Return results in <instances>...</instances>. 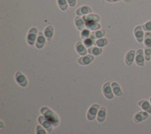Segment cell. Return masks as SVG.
I'll return each mask as SVG.
<instances>
[{"label": "cell", "mask_w": 151, "mask_h": 134, "mask_svg": "<svg viewBox=\"0 0 151 134\" xmlns=\"http://www.w3.org/2000/svg\"><path fill=\"white\" fill-rule=\"evenodd\" d=\"M40 111L45 118L49 120L54 126H57L58 125L59 119L57 115L49 108L47 107H42Z\"/></svg>", "instance_id": "6da1fadb"}, {"label": "cell", "mask_w": 151, "mask_h": 134, "mask_svg": "<svg viewBox=\"0 0 151 134\" xmlns=\"http://www.w3.org/2000/svg\"><path fill=\"white\" fill-rule=\"evenodd\" d=\"M37 34H38V31L37 29L35 27H32L31 28L27 35V40L28 43L32 46L34 45L35 41L37 40Z\"/></svg>", "instance_id": "7a4b0ae2"}, {"label": "cell", "mask_w": 151, "mask_h": 134, "mask_svg": "<svg viewBox=\"0 0 151 134\" xmlns=\"http://www.w3.org/2000/svg\"><path fill=\"white\" fill-rule=\"evenodd\" d=\"M100 107V105L98 104H94L90 106L87 112V117L89 120H93L97 113V110Z\"/></svg>", "instance_id": "3957f363"}, {"label": "cell", "mask_w": 151, "mask_h": 134, "mask_svg": "<svg viewBox=\"0 0 151 134\" xmlns=\"http://www.w3.org/2000/svg\"><path fill=\"white\" fill-rule=\"evenodd\" d=\"M38 122L41 125H42L43 127H44L45 128V129L48 132H50L52 130L53 125L49 120H48L44 116H39L38 117Z\"/></svg>", "instance_id": "277c9868"}, {"label": "cell", "mask_w": 151, "mask_h": 134, "mask_svg": "<svg viewBox=\"0 0 151 134\" xmlns=\"http://www.w3.org/2000/svg\"><path fill=\"white\" fill-rule=\"evenodd\" d=\"M82 18L85 23L98 22L100 19V16L98 15L94 14H90L85 15Z\"/></svg>", "instance_id": "5b68a950"}, {"label": "cell", "mask_w": 151, "mask_h": 134, "mask_svg": "<svg viewBox=\"0 0 151 134\" xmlns=\"http://www.w3.org/2000/svg\"><path fill=\"white\" fill-rule=\"evenodd\" d=\"M144 52L143 51L142 49H139L136 54L135 57V62L136 63L140 66H143L145 65L144 63Z\"/></svg>", "instance_id": "8992f818"}, {"label": "cell", "mask_w": 151, "mask_h": 134, "mask_svg": "<svg viewBox=\"0 0 151 134\" xmlns=\"http://www.w3.org/2000/svg\"><path fill=\"white\" fill-rule=\"evenodd\" d=\"M134 36L139 42H142L144 39V33L142 26H137L134 29Z\"/></svg>", "instance_id": "52a82bcc"}, {"label": "cell", "mask_w": 151, "mask_h": 134, "mask_svg": "<svg viewBox=\"0 0 151 134\" xmlns=\"http://www.w3.org/2000/svg\"><path fill=\"white\" fill-rule=\"evenodd\" d=\"M15 79L17 82L22 87L27 85V80L25 76L19 71H18L15 74Z\"/></svg>", "instance_id": "ba28073f"}, {"label": "cell", "mask_w": 151, "mask_h": 134, "mask_svg": "<svg viewBox=\"0 0 151 134\" xmlns=\"http://www.w3.org/2000/svg\"><path fill=\"white\" fill-rule=\"evenodd\" d=\"M45 36L44 35V34L41 32H38V37L37 38L36 40V43H35V46L38 49H41L42 48L45 43Z\"/></svg>", "instance_id": "9c48e42d"}, {"label": "cell", "mask_w": 151, "mask_h": 134, "mask_svg": "<svg viewBox=\"0 0 151 134\" xmlns=\"http://www.w3.org/2000/svg\"><path fill=\"white\" fill-rule=\"evenodd\" d=\"M103 92L107 99H112L113 98V93L111 91L110 87V83L109 82H106L103 86Z\"/></svg>", "instance_id": "30bf717a"}, {"label": "cell", "mask_w": 151, "mask_h": 134, "mask_svg": "<svg viewBox=\"0 0 151 134\" xmlns=\"http://www.w3.org/2000/svg\"><path fill=\"white\" fill-rule=\"evenodd\" d=\"M149 115L147 112L144 111L139 112L137 113H136L134 116L133 120L135 123H139L140 122L144 120H145L147 117Z\"/></svg>", "instance_id": "8fae6325"}, {"label": "cell", "mask_w": 151, "mask_h": 134, "mask_svg": "<svg viewBox=\"0 0 151 134\" xmlns=\"http://www.w3.org/2000/svg\"><path fill=\"white\" fill-rule=\"evenodd\" d=\"M94 59V56L91 55H86L82 57H80L78 59V62L80 65H86L91 63Z\"/></svg>", "instance_id": "7c38bea8"}, {"label": "cell", "mask_w": 151, "mask_h": 134, "mask_svg": "<svg viewBox=\"0 0 151 134\" xmlns=\"http://www.w3.org/2000/svg\"><path fill=\"white\" fill-rule=\"evenodd\" d=\"M92 10L88 6H82L77 8L76 11V14L78 16H81L83 15H87L91 14Z\"/></svg>", "instance_id": "4fadbf2b"}, {"label": "cell", "mask_w": 151, "mask_h": 134, "mask_svg": "<svg viewBox=\"0 0 151 134\" xmlns=\"http://www.w3.org/2000/svg\"><path fill=\"white\" fill-rule=\"evenodd\" d=\"M135 56V51L134 50H130L127 52L125 56V62L127 65L130 66L133 63Z\"/></svg>", "instance_id": "5bb4252c"}, {"label": "cell", "mask_w": 151, "mask_h": 134, "mask_svg": "<svg viewBox=\"0 0 151 134\" xmlns=\"http://www.w3.org/2000/svg\"><path fill=\"white\" fill-rule=\"evenodd\" d=\"M74 24L76 28L79 31H83L85 28V22L80 16H77L74 19Z\"/></svg>", "instance_id": "9a60e30c"}, {"label": "cell", "mask_w": 151, "mask_h": 134, "mask_svg": "<svg viewBox=\"0 0 151 134\" xmlns=\"http://www.w3.org/2000/svg\"><path fill=\"white\" fill-rule=\"evenodd\" d=\"M138 105L140 106L143 110L146 111L149 113H151V105L147 100H142L138 102Z\"/></svg>", "instance_id": "2e32d148"}, {"label": "cell", "mask_w": 151, "mask_h": 134, "mask_svg": "<svg viewBox=\"0 0 151 134\" xmlns=\"http://www.w3.org/2000/svg\"><path fill=\"white\" fill-rule=\"evenodd\" d=\"M77 52L81 55H85L87 53V50L85 46L80 41H78L75 46Z\"/></svg>", "instance_id": "e0dca14e"}, {"label": "cell", "mask_w": 151, "mask_h": 134, "mask_svg": "<svg viewBox=\"0 0 151 134\" xmlns=\"http://www.w3.org/2000/svg\"><path fill=\"white\" fill-rule=\"evenodd\" d=\"M105 34H106V31L104 29L94 31L91 33L90 38H91L93 39H96L98 38L100 39L103 37L105 35Z\"/></svg>", "instance_id": "ac0fdd59"}, {"label": "cell", "mask_w": 151, "mask_h": 134, "mask_svg": "<svg viewBox=\"0 0 151 134\" xmlns=\"http://www.w3.org/2000/svg\"><path fill=\"white\" fill-rule=\"evenodd\" d=\"M54 34V28L52 26H48L44 30V35L48 41H51Z\"/></svg>", "instance_id": "d6986e66"}, {"label": "cell", "mask_w": 151, "mask_h": 134, "mask_svg": "<svg viewBox=\"0 0 151 134\" xmlns=\"http://www.w3.org/2000/svg\"><path fill=\"white\" fill-rule=\"evenodd\" d=\"M85 26L90 31H97L101 28V25L97 22L85 23Z\"/></svg>", "instance_id": "ffe728a7"}, {"label": "cell", "mask_w": 151, "mask_h": 134, "mask_svg": "<svg viewBox=\"0 0 151 134\" xmlns=\"http://www.w3.org/2000/svg\"><path fill=\"white\" fill-rule=\"evenodd\" d=\"M88 52L93 55L97 56L102 52V48L96 46H91L88 49Z\"/></svg>", "instance_id": "44dd1931"}, {"label": "cell", "mask_w": 151, "mask_h": 134, "mask_svg": "<svg viewBox=\"0 0 151 134\" xmlns=\"http://www.w3.org/2000/svg\"><path fill=\"white\" fill-rule=\"evenodd\" d=\"M106 117V108L104 107H101L99 110L97 115V120L100 122H102L105 119Z\"/></svg>", "instance_id": "7402d4cb"}, {"label": "cell", "mask_w": 151, "mask_h": 134, "mask_svg": "<svg viewBox=\"0 0 151 134\" xmlns=\"http://www.w3.org/2000/svg\"><path fill=\"white\" fill-rule=\"evenodd\" d=\"M111 88L113 93L116 96H120L122 95V92L120 88V86L116 82H113L111 83Z\"/></svg>", "instance_id": "603a6c76"}, {"label": "cell", "mask_w": 151, "mask_h": 134, "mask_svg": "<svg viewBox=\"0 0 151 134\" xmlns=\"http://www.w3.org/2000/svg\"><path fill=\"white\" fill-rule=\"evenodd\" d=\"M144 44L147 47H151V32H147L144 36Z\"/></svg>", "instance_id": "cb8c5ba5"}, {"label": "cell", "mask_w": 151, "mask_h": 134, "mask_svg": "<svg viewBox=\"0 0 151 134\" xmlns=\"http://www.w3.org/2000/svg\"><path fill=\"white\" fill-rule=\"evenodd\" d=\"M108 41H107V39L106 38H100L96 41H95V42H94V45L95 46H99L100 48H101L103 46H104L105 45H107Z\"/></svg>", "instance_id": "d4e9b609"}, {"label": "cell", "mask_w": 151, "mask_h": 134, "mask_svg": "<svg viewBox=\"0 0 151 134\" xmlns=\"http://www.w3.org/2000/svg\"><path fill=\"white\" fill-rule=\"evenodd\" d=\"M57 2L61 10L65 11L68 8V4L67 0H57Z\"/></svg>", "instance_id": "484cf974"}, {"label": "cell", "mask_w": 151, "mask_h": 134, "mask_svg": "<svg viewBox=\"0 0 151 134\" xmlns=\"http://www.w3.org/2000/svg\"><path fill=\"white\" fill-rule=\"evenodd\" d=\"M95 42V39H92L91 38H88L84 40H83V43L85 47L86 48H90L93 45H94Z\"/></svg>", "instance_id": "4316f807"}, {"label": "cell", "mask_w": 151, "mask_h": 134, "mask_svg": "<svg viewBox=\"0 0 151 134\" xmlns=\"http://www.w3.org/2000/svg\"><path fill=\"white\" fill-rule=\"evenodd\" d=\"M145 59L146 61H149L151 59V47L145 46L144 49Z\"/></svg>", "instance_id": "83f0119b"}, {"label": "cell", "mask_w": 151, "mask_h": 134, "mask_svg": "<svg viewBox=\"0 0 151 134\" xmlns=\"http://www.w3.org/2000/svg\"><path fill=\"white\" fill-rule=\"evenodd\" d=\"M91 35L90 31L87 28L84 29L83 31H81V38L82 39L84 40L88 38H89L90 35Z\"/></svg>", "instance_id": "f1b7e54d"}, {"label": "cell", "mask_w": 151, "mask_h": 134, "mask_svg": "<svg viewBox=\"0 0 151 134\" xmlns=\"http://www.w3.org/2000/svg\"><path fill=\"white\" fill-rule=\"evenodd\" d=\"M142 27L143 29H144L145 31H147V32L151 31V20L146 22L145 24L142 25Z\"/></svg>", "instance_id": "f546056e"}, {"label": "cell", "mask_w": 151, "mask_h": 134, "mask_svg": "<svg viewBox=\"0 0 151 134\" xmlns=\"http://www.w3.org/2000/svg\"><path fill=\"white\" fill-rule=\"evenodd\" d=\"M36 132L37 134H46L45 130L40 125H38L37 126L36 128Z\"/></svg>", "instance_id": "4dcf8cb0"}, {"label": "cell", "mask_w": 151, "mask_h": 134, "mask_svg": "<svg viewBox=\"0 0 151 134\" xmlns=\"http://www.w3.org/2000/svg\"><path fill=\"white\" fill-rule=\"evenodd\" d=\"M67 2H68V4L71 7L74 6L76 4V2H77L76 0H67Z\"/></svg>", "instance_id": "1f68e13d"}, {"label": "cell", "mask_w": 151, "mask_h": 134, "mask_svg": "<svg viewBox=\"0 0 151 134\" xmlns=\"http://www.w3.org/2000/svg\"><path fill=\"white\" fill-rule=\"evenodd\" d=\"M106 1L109 2H118L120 1L121 0H106Z\"/></svg>", "instance_id": "d6a6232c"}, {"label": "cell", "mask_w": 151, "mask_h": 134, "mask_svg": "<svg viewBox=\"0 0 151 134\" xmlns=\"http://www.w3.org/2000/svg\"><path fill=\"white\" fill-rule=\"evenodd\" d=\"M150 103H151V97H150Z\"/></svg>", "instance_id": "836d02e7"}]
</instances>
